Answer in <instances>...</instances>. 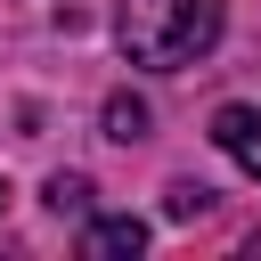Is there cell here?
<instances>
[{
    "instance_id": "obj_1",
    "label": "cell",
    "mask_w": 261,
    "mask_h": 261,
    "mask_svg": "<svg viewBox=\"0 0 261 261\" xmlns=\"http://www.w3.org/2000/svg\"><path fill=\"white\" fill-rule=\"evenodd\" d=\"M114 41H122L130 65L179 73L220 41V0H122L114 8Z\"/></svg>"
},
{
    "instance_id": "obj_2",
    "label": "cell",
    "mask_w": 261,
    "mask_h": 261,
    "mask_svg": "<svg viewBox=\"0 0 261 261\" xmlns=\"http://www.w3.org/2000/svg\"><path fill=\"white\" fill-rule=\"evenodd\" d=\"M82 253H90V261H130V253H147V220L106 212V220H90V228H82Z\"/></svg>"
},
{
    "instance_id": "obj_3",
    "label": "cell",
    "mask_w": 261,
    "mask_h": 261,
    "mask_svg": "<svg viewBox=\"0 0 261 261\" xmlns=\"http://www.w3.org/2000/svg\"><path fill=\"white\" fill-rule=\"evenodd\" d=\"M212 139L261 179V114H253V106H220V114H212Z\"/></svg>"
},
{
    "instance_id": "obj_4",
    "label": "cell",
    "mask_w": 261,
    "mask_h": 261,
    "mask_svg": "<svg viewBox=\"0 0 261 261\" xmlns=\"http://www.w3.org/2000/svg\"><path fill=\"white\" fill-rule=\"evenodd\" d=\"M106 139H147V106L139 98H106Z\"/></svg>"
},
{
    "instance_id": "obj_5",
    "label": "cell",
    "mask_w": 261,
    "mask_h": 261,
    "mask_svg": "<svg viewBox=\"0 0 261 261\" xmlns=\"http://www.w3.org/2000/svg\"><path fill=\"white\" fill-rule=\"evenodd\" d=\"M163 204H171V220H196V212L212 204V188H204V179H171V188H163Z\"/></svg>"
},
{
    "instance_id": "obj_6",
    "label": "cell",
    "mask_w": 261,
    "mask_h": 261,
    "mask_svg": "<svg viewBox=\"0 0 261 261\" xmlns=\"http://www.w3.org/2000/svg\"><path fill=\"white\" fill-rule=\"evenodd\" d=\"M49 204H57V212H90V179L57 171V179H49Z\"/></svg>"
},
{
    "instance_id": "obj_7",
    "label": "cell",
    "mask_w": 261,
    "mask_h": 261,
    "mask_svg": "<svg viewBox=\"0 0 261 261\" xmlns=\"http://www.w3.org/2000/svg\"><path fill=\"white\" fill-rule=\"evenodd\" d=\"M0 204H8V188H0Z\"/></svg>"
}]
</instances>
